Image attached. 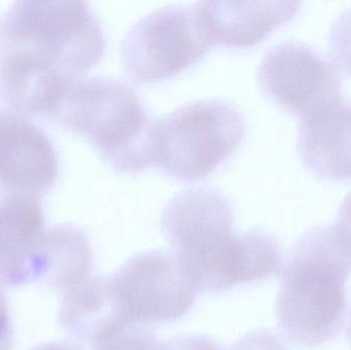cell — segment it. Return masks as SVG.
<instances>
[{
  "mask_svg": "<svg viewBox=\"0 0 351 350\" xmlns=\"http://www.w3.org/2000/svg\"><path fill=\"white\" fill-rule=\"evenodd\" d=\"M335 224L351 242V191L340 205Z\"/></svg>",
  "mask_w": 351,
  "mask_h": 350,
  "instance_id": "cell-20",
  "label": "cell"
},
{
  "mask_svg": "<svg viewBox=\"0 0 351 350\" xmlns=\"http://www.w3.org/2000/svg\"><path fill=\"white\" fill-rule=\"evenodd\" d=\"M64 330L80 347H88L123 320L111 291L109 277H90L64 293L59 310Z\"/></svg>",
  "mask_w": 351,
  "mask_h": 350,
  "instance_id": "cell-13",
  "label": "cell"
},
{
  "mask_svg": "<svg viewBox=\"0 0 351 350\" xmlns=\"http://www.w3.org/2000/svg\"><path fill=\"white\" fill-rule=\"evenodd\" d=\"M51 118L86 138L117 172L139 173L154 166L156 121L133 88L121 80L78 78Z\"/></svg>",
  "mask_w": 351,
  "mask_h": 350,
  "instance_id": "cell-3",
  "label": "cell"
},
{
  "mask_svg": "<svg viewBox=\"0 0 351 350\" xmlns=\"http://www.w3.org/2000/svg\"><path fill=\"white\" fill-rule=\"evenodd\" d=\"M12 342L14 327L8 310V300L0 287V350H12Z\"/></svg>",
  "mask_w": 351,
  "mask_h": 350,
  "instance_id": "cell-19",
  "label": "cell"
},
{
  "mask_svg": "<svg viewBox=\"0 0 351 350\" xmlns=\"http://www.w3.org/2000/svg\"><path fill=\"white\" fill-rule=\"evenodd\" d=\"M106 37L86 1H16L0 14V101L51 118L72 82L100 63Z\"/></svg>",
  "mask_w": 351,
  "mask_h": 350,
  "instance_id": "cell-1",
  "label": "cell"
},
{
  "mask_svg": "<svg viewBox=\"0 0 351 350\" xmlns=\"http://www.w3.org/2000/svg\"><path fill=\"white\" fill-rule=\"evenodd\" d=\"M30 350H82L75 343L59 342L47 343Z\"/></svg>",
  "mask_w": 351,
  "mask_h": 350,
  "instance_id": "cell-21",
  "label": "cell"
},
{
  "mask_svg": "<svg viewBox=\"0 0 351 350\" xmlns=\"http://www.w3.org/2000/svg\"><path fill=\"white\" fill-rule=\"evenodd\" d=\"M93 253L88 236L71 224L47 228L36 267L35 283L69 291L90 277Z\"/></svg>",
  "mask_w": 351,
  "mask_h": 350,
  "instance_id": "cell-14",
  "label": "cell"
},
{
  "mask_svg": "<svg viewBox=\"0 0 351 350\" xmlns=\"http://www.w3.org/2000/svg\"><path fill=\"white\" fill-rule=\"evenodd\" d=\"M351 242L336 226H317L293 245L276 300L280 331L291 342L317 347L343 327Z\"/></svg>",
  "mask_w": 351,
  "mask_h": 350,
  "instance_id": "cell-2",
  "label": "cell"
},
{
  "mask_svg": "<svg viewBox=\"0 0 351 350\" xmlns=\"http://www.w3.org/2000/svg\"><path fill=\"white\" fill-rule=\"evenodd\" d=\"M348 340H350V347H351V314H350V324H348Z\"/></svg>",
  "mask_w": 351,
  "mask_h": 350,
  "instance_id": "cell-22",
  "label": "cell"
},
{
  "mask_svg": "<svg viewBox=\"0 0 351 350\" xmlns=\"http://www.w3.org/2000/svg\"><path fill=\"white\" fill-rule=\"evenodd\" d=\"M109 282L123 320L136 324L176 322L199 294L174 253L164 251L132 257Z\"/></svg>",
  "mask_w": 351,
  "mask_h": 350,
  "instance_id": "cell-7",
  "label": "cell"
},
{
  "mask_svg": "<svg viewBox=\"0 0 351 350\" xmlns=\"http://www.w3.org/2000/svg\"><path fill=\"white\" fill-rule=\"evenodd\" d=\"M164 350H223L210 337L204 335H183L164 343Z\"/></svg>",
  "mask_w": 351,
  "mask_h": 350,
  "instance_id": "cell-18",
  "label": "cell"
},
{
  "mask_svg": "<svg viewBox=\"0 0 351 350\" xmlns=\"http://www.w3.org/2000/svg\"><path fill=\"white\" fill-rule=\"evenodd\" d=\"M329 49L331 60L343 79L351 78V8L342 12L332 24Z\"/></svg>",
  "mask_w": 351,
  "mask_h": 350,
  "instance_id": "cell-16",
  "label": "cell"
},
{
  "mask_svg": "<svg viewBox=\"0 0 351 350\" xmlns=\"http://www.w3.org/2000/svg\"><path fill=\"white\" fill-rule=\"evenodd\" d=\"M230 350H287L276 335L267 330L247 333Z\"/></svg>",
  "mask_w": 351,
  "mask_h": 350,
  "instance_id": "cell-17",
  "label": "cell"
},
{
  "mask_svg": "<svg viewBox=\"0 0 351 350\" xmlns=\"http://www.w3.org/2000/svg\"><path fill=\"white\" fill-rule=\"evenodd\" d=\"M194 5H169L140 18L121 47L125 73L137 84L174 77L212 47Z\"/></svg>",
  "mask_w": 351,
  "mask_h": 350,
  "instance_id": "cell-6",
  "label": "cell"
},
{
  "mask_svg": "<svg viewBox=\"0 0 351 350\" xmlns=\"http://www.w3.org/2000/svg\"><path fill=\"white\" fill-rule=\"evenodd\" d=\"M258 80L278 106L300 118L343 94L344 79L333 61L300 41L270 47L258 68Z\"/></svg>",
  "mask_w": 351,
  "mask_h": 350,
  "instance_id": "cell-8",
  "label": "cell"
},
{
  "mask_svg": "<svg viewBox=\"0 0 351 350\" xmlns=\"http://www.w3.org/2000/svg\"><path fill=\"white\" fill-rule=\"evenodd\" d=\"M58 171L47 134L26 117L0 111V191L41 199L55 186Z\"/></svg>",
  "mask_w": 351,
  "mask_h": 350,
  "instance_id": "cell-9",
  "label": "cell"
},
{
  "mask_svg": "<svg viewBox=\"0 0 351 350\" xmlns=\"http://www.w3.org/2000/svg\"><path fill=\"white\" fill-rule=\"evenodd\" d=\"M47 229L41 199L0 197V285L35 283Z\"/></svg>",
  "mask_w": 351,
  "mask_h": 350,
  "instance_id": "cell-12",
  "label": "cell"
},
{
  "mask_svg": "<svg viewBox=\"0 0 351 350\" xmlns=\"http://www.w3.org/2000/svg\"><path fill=\"white\" fill-rule=\"evenodd\" d=\"M299 1H199L198 20L214 45L247 49L262 42L295 18Z\"/></svg>",
  "mask_w": 351,
  "mask_h": 350,
  "instance_id": "cell-11",
  "label": "cell"
},
{
  "mask_svg": "<svg viewBox=\"0 0 351 350\" xmlns=\"http://www.w3.org/2000/svg\"><path fill=\"white\" fill-rule=\"evenodd\" d=\"M232 222L229 199L208 186L181 191L162 212V234L199 292H226L241 284V238Z\"/></svg>",
  "mask_w": 351,
  "mask_h": 350,
  "instance_id": "cell-4",
  "label": "cell"
},
{
  "mask_svg": "<svg viewBox=\"0 0 351 350\" xmlns=\"http://www.w3.org/2000/svg\"><path fill=\"white\" fill-rule=\"evenodd\" d=\"M298 153L307 170L330 181L351 180V100L343 94L301 117Z\"/></svg>",
  "mask_w": 351,
  "mask_h": 350,
  "instance_id": "cell-10",
  "label": "cell"
},
{
  "mask_svg": "<svg viewBox=\"0 0 351 350\" xmlns=\"http://www.w3.org/2000/svg\"><path fill=\"white\" fill-rule=\"evenodd\" d=\"M90 350H164L148 325L121 323L103 333L88 345Z\"/></svg>",
  "mask_w": 351,
  "mask_h": 350,
  "instance_id": "cell-15",
  "label": "cell"
},
{
  "mask_svg": "<svg viewBox=\"0 0 351 350\" xmlns=\"http://www.w3.org/2000/svg\"><path fill=\"white\" fill-rule=\"evenodd\" d=\"M245 136V116L231 103H189L156 121L154 166L179 180H200L225 162Z\"/></svg>",
  "mask_w": 351,
  "mask_h": 350,
  "instance_id": "cell-5",
  "label": "cell"
}]
</instances>
